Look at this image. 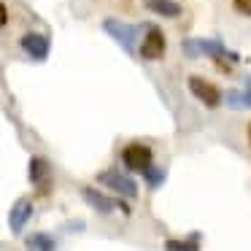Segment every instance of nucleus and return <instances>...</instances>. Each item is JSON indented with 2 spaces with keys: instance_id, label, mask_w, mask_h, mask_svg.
<instances>
[{
  "instance_id": "2eb2a0df",
  "label": "nucleus",
  "mask_w": 251,
  "mask_h": 251,
  "mask_svg": "<svg viewBox=\"0 0 251 251\" xmlns=\"http://www.w3.org/2000/svg\"><path fill=\"white\" fill-rule=\"evenodd\" d=\"M232 6L238 14H243V17H251V0H232Z\"/></svg>"
},
{
  "instance_id": "39448f33",
  "label": "nucleus",
  "mask_w": 251,
  "mask_h": 251,
  "mask_svg": "<svg viewBox=\"0 0 251 251\" xmlns=\"http://www.w3.org/2000/svg\"><path fill=\"white\" fill-rule=\"evenodd\" d=\"M19 49H22L30 60L44 62L51 51V41H49V35L38 33V30H30V33H25L22 38H19Z\"/></svg>"
},
{
  "instance_id": "423d86ee",
  "label": "nucleus",
  "mask_w": 251,
  "mask_h": 251,
  "mask_svg": "<svg viewBox=\"0 0 251 251\" xmlns=\"http://www.w3.org/2000/svg\"><path fill=\"white\" fill-rule=\"evenodd\" d=\"M186 84H189V92L195 95L202 105H208V108H219V105H222V89H219L216 84H211L208 78L189 76V81H186Z\"/></svg>"
},
{
  "instance_id": "f3484780",
  "label": "nucleus",
  "mask_w": 251,
  "mask_h": 251,
  "mask_svg": "<svg viewBox=\"0 0 251 251\" xmlns=\"http://www.w3.org/2000/svg\"><path fill=\"white\" fill-rule=\"evenodd\" d=\"M246 138H249V146H251V122H249V127H246Z\"/></svg>"
},
{
  "instance_id": "f257e3e1",
  "label": "nucleus",
  "mask_w": 251,
  "mask_h": 251,
  "mask_svg": "<svg viewBox=\"0 0 251 251\" xmlns=\"http://www.w3.org/2000/svg\"><path fill=\"white\" fill-rule=\"evenodd\" d=\"M98 184H103L105 189L116 192V195L125 197V200H135V197H138L135 178H132V176H127V173H122V170H116V168L98 173Z\"/></svg>"
},
{
  "instance_id": "dca6fc26",
  "label": "nucleus",
  "mask_w": 251,
  "mask_h": 251,
  "mask_svg": "<svg viewBox=\"0 0 251 251\" xmlns=\"http://www.w3.org/2000/svg\"><path fill=\"white\" fill-rule=\"evenodd\" d=\"M6 25H8V6L0 0V30L6 27Z\"/></svg>"
},
{
  "instance_id": "20e7f679",
  "label": "nucleus",
  "mask_w": 251,
  "mask_h": 251,
  "mask_svg": "<svg viewBox=\"0 0 251 251\" xmlns=\"http://www.w3.org/2000/svg\"><path fill=\"white\" fill-rule=\"evenodd\" d=\"M81 197H84V202H87L89 208H95V211L103 213V216L114 213L116 208H122L125 213H130V205H127L125 200H114V197H108L105 192L95 189V186H81Z\"/></svg>"
},
{
  "instance_id": "9b49d317",
  "label": "nucleus",
  "mask_w": 251,
  "mask_h": 251,
  "mask_svg": "<svg viewBox=\"0 0 251 251\" xmlns=\"http://www.w3.org/2000/svg\"><path fill=\"white\" fill-rule=\"evenodd\" d=\"M25 251H57V240L49 232H30L25 238Z\"/></svg>"
},
{
  "instance_id": "0eeeda50",
  "label": "nucleus",
  "mask_w": 251,
  "mask_h": 251,
  "mask_svg": "<svg viewBox=\"0 0 251 251\" xmlns=\"http://www.w3.org/2000/svg\"><path fill=\"white\" fill-rule=\"evenodd\" d=\"M35 213V205H33V197H19L17 202L11 205V211H8V229H11L14 235H22L25 227L30 224V219H33Z\"/></svg>"
},
{
  "instance_id": "f8f14e48",
  "label": "nucleus",
  "mask_w": 251,
  "mask_h": 251,
  "mask_svg": "<svg viewBox=\"0 0 251 251\" xmlns=\"http://www.w3.org/2000/svg\"><path fill=\"white\" fill-rule=\"evenodd\" d=\"M165 251H200V235H192V238H170L165 240Z\"/></svg>"
},
{
  "instance_id": "1a4fd4ad",
  "label": "nucleus",
  "mask_w": 251,
  "mask_h": 251,
  "mask_svg": "<svg viewBox=\"0 0 251 251\" xmlns=\"http://www.w3.org/2000/svg\"><path fill=\"white\" fill-rule=\"evenodd\" d=\"M27 176H30V184L38 186V189H44L46 184H51V165H49V159H44V157H30Z\"/></svg>"
},
{
  "instance_id": "9d476101",
  "label": "nucleus",
  "mask_w": 251,
  "mask_h": 251,
  "mask_svg": "<svg viewBox=\"0 0 251 251\" xmlns=\"http://www.w3.org/2000/svg\"><path fill=\"white\" fill-rule=\"evenodd\" d=\"M146 3V8L151 14H157V17H165V19H176L181 17V3H176V0H143Z\"/></svg>"
},
{
  "instance_id": "ddd939ff",
  "label": "nucleus",
  "mask_w": 251,
  "mask_h": 251,
  "mask_svg": "<svg viewBox=\"0 0 251 251\" xmlns=\"http://www.w3.org/2000/svg\"><path fill=\"white\" fill-rule=\"evenodd\" d=\"M227 103L235 105V108H251V81H249V87L240 89V92H229Z\"/></svg>"
},
{
  "instance_id": "6e6552de",
  "label": "nucleus",
  "mask_w": 251,
  "mask_h": 251,
  "mask_svg": "<svg viewBox=\"0 0 251 251\" xmlns=\"http://www.w3.org/2000/svg\"><path fill=\"white\" fill-rule=\"evenodd\" d=\"M165 49H168V41H165V33L159 27H149L146 30V35H143V41H141V57L143 60H149V62H157V60H162L165 57Z\"/></svg>"
},
{
  "instance_id": "7ed1b4c3",
  "label": "nucleus",
  "mask_w": 251,
  "mask_h": 251,
  "mask_svg": "<svg viewBox=\"0 0 251 251\" xmlns=\"http://www.w3.org/2000/svg\"><path fill=\"white\" fill-rule=\"evenodd\" d=\"M103 30H105V33H108L125 51H130V54L135 51V41H138V27H135V25L108 17V19H103Z\"/></svg>"
},
{
  "instance_id": "f03ea898",
  "label": "nucleus",
  "mask_w": 251,
  "mask_h": 251,
  "mask_svg": "<svg viewBox=\"0 0 251 251\" xmlns=\"http://www.w3.org/2000/svg\"><path fill=\"white\" fill-rule=\"evenodd\" d=\"M122 165H125L127 170H132V173H143L146 168L154 165L151 146H146V143H141V141L127 143V146L122 149Z\"/></svg>"
},
{
  "instance_id": "4468645a",
  "label": "nucleus",
  "mask_w": 251,
  "mask_h": 251,
  "mask_svg": "<svg viewBox=\"0 0 251 251\" xmlns=\"http://www.w3.org/2000/svg\"><path fill=\"white\" fill-rule=\"evenodd\" d=\"M143 178L149 181V186H151V189H157V186L165 181V170H159V168H154V165H151V168L143 170Z\"/></svg>"
}]
</instances>
